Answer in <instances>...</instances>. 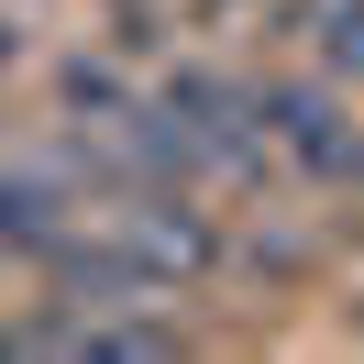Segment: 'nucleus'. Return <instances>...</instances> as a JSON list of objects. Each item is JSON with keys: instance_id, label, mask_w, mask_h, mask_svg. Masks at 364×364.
<instances>
[{"instance_id": "1", "label": "nucleus", "mask_w": 364, "mask_h": 364, "mask_svg": "<svg viewBox=\"0 0 364 364\" xmlns=\"http://www.w3.org/2000/svg\"><path fill=\"white\" fill-rule=\"evenodd\" d=\"M254 111H265L276 166H298L309 188H342V199H364V122L342 111L320 77H254Z\"/></svg>"}, {"instance_id": "4", "label": "nucleus", "mask_w": 364, "mask_h": 364, "mask_svg": "<svg viewBox=\"0 0 364 364\" xmlns=\"http://www.w3.org/2000/svg\"><path fill=\"white\" fill-rule=\"evenodd\" d=\"M309 45H320V67H331V77H364V0H320V11H309Z\"/></svg>"}, {"instance_id": "3", "label": "nucleus", "mask_w": 364, "mask_h": 364, "mask_svg": "<svg viewBox=\"0 0 364 364\" xmlns=\"http://www.w3.org/2000/svg\"><path fill=\"white\" fill-rule=\"evenodd\" d=\"M55 111H67L77 133H122V122L144 111V89L111 67V55H67V67H55Z\"/></svg>"}, {"instance_id": "2", "label": "nucleus", "mask_w": 364, "mask_h": 364, "mask_svg": "<svg viewBox=\"0 0 364 364\" xmlns=\"http://www.w3.org/2000/svg\"><path fill=\"white\" fill-rule=\"evenodd\" d=\"M67 221H77V188L55 177L45 155H33V166H0V254H45Z\"/></svg>"}, {"instance_id": "5", "label": "nucleus", "mask_w": 364, "mask_h": 364, "mask_svg": "<svg viewBox=\"0 0 364 364\" xmlns=\"http://www.w3.org/2000/svg\"><path fill=\"white\" fill-rule=\"evenodd\" d=\"M166 33H177V11H155V0H111V45H122V55H155Z\"/></svg>"}, {"instance_id": "6", "label": "nucleus", "mask_w": 364, "mask_h": 364, "mask_svg": "<svg viewBox=\"0 0 364 364\" xmlns=\"http://www.w3.org/2000/svg\"><path fill=\"white\" fill-rule=\"evenodd\" d=\"M23 67V23H11V11H0V77Z\"/></svg>"}]
</instances>
